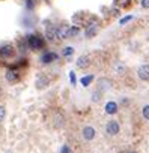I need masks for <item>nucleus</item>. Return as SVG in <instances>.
I'll list each match as a JSON object with an SVG mask.
<instances>
[{
	"mask_svg": "<svg viewBox=\"0 0 149 153\" xmlns=\"http://www.w3.org/2000/svg\"><path fill=\"white\" fill-rule=\"evenodd\" d=\"M26 44L32 51H41L45 47V38H42L38 33H32L26 38Z\"/></svg>",
	"mask_w": 149,
	"mask_h": 153,
	"instance_id": "1",
	"label": "nucleus"
},
{
	"mask_svg": "<svg viewBox=\"0 0 149 153\" xmlns=\"http://www.w3.org/2000/svg\"><path fill=\"white\" fill-rule=\"evenodd\" d=\"M119 132H121V125H119L118 120L107 122V125H106V134L109 137H116V135H119Z\"/></svg>",
	"mask_w": 149,
	"mask_h": 153,
	"instance_id": "2",
	"label": "nucleus"
},
{
	"mask_svg": "<svg viewBox=\"0 0 149 153\" xmlns=\"http://www.w3.org/2000/svg\"><path fill=\"white\" fill-rule=\"evenodd\" d=\"M98 27H100L98 20H97V18H92V20L86 24V29H85V35H86V38H92V36H95L97 32H98Z\"/></svg>",
	"mask_w": 149,
	"mask_h": 153,
	"instance_id": "3",
	"label": "nucleus"
},
{
	"mask_svg": "<svg viewBox=\"0 0 149 153\" xmlns=\"http://www.w3.org/2000/svg\"><path fill=\"white\" fill-rule=\"evenodd\" d=\"M20 76H21V74H20V71H18L17 68H11V69H8V71H6V74H5L6 81H8V83H11V84L18 83V81H20Z\"/></svg>",
	"mask_w": 149,
	"mask_h": 153,
	"instance_id": "4",
	"label": "nucleus"
},
{
	"mask_svg": "<svg viewBox=\"0 0 149 153\" xmlns=\"http://www.w3.org/2000/svg\"><path fill=\"white\" fill-rule=\"evenodd\" d=\"M69 29H71V26H68V24L56 26V38H57V41L68 39L69 38Z\"/></svg>",
	"mask_w": 149,
	"mask_h": 153,
	"instance_id": "5",
	"label": "nucleus"
},
{
	"mask_svg": "<svg viewBox=\"0 0 149 153\" xmlns=\"http://www.w3.org/2000/svg\"><path fill=\"white\" fill-rule=\"evenodd\" d=\"M0 56H2L3 59H11V57H14V56H15V48H14V45H11V44L2 45V47H0Z\"/></svg>",
	"mask_w": 149,
	"mask_h": 153,
	"instance_id": "6",
	"label": "nucleus"
},
{
	"mask_svg": "<svg viewBox=\"0 0 149 153\" xmlns=\"http://www.w3.org/2000/svg\"><path fill=\"white\" fill-rule=\"evenodd\" d=\"M113 87V80H110V78H107V76H103V78H100L98 80V90L100 92H107V90H110Z\"/></svg>",
	"mask_w": 149,
	"mask_h": 153,
	"instance_id": "7",
	"label": "nucleus"
},
{
	"mask_svg": "<svg viewBox=\"0 0 149 153\" xmlns=\"http://www.w3.org/2000/svg\"><path fill=\"white\" fill-rule=\"evenodd\" d=\"M137 76H139V80L148 83L149 81V65H142L137 69Z\"/></svg>",
	"mask_w": 149,
	"mask_h": 153,
	"instance_id": "8",
	"label": "nucleus"
},
{
	"mask_svg": "<svg viewBox=\"0 0 149 153\" xmlns=\"http://www.w3.org/2000/svg\"><path fill=\"white\" fill-rule=\"evenodd\" d=\"M45 41L47 42H56L57 41V38H56V26L48 24L45 27Z\"/></svg>",
	"mask_w": 149,
	"mask_h": 153,
	"instance_id": "9",
	"label": "nucleus"
},
{
	"mask_svg": "<svg viewBox=\"0 0 149 153\" xmlns=\"http://www.w3.org/2000/svg\"><path fill=\"white\" fill-rule=\"evenodd\" d=\"M57 59H59V56H57L56 53H53V51H47V53H44V54L41 56V62H42L44 65L53 63V62H56Z\"/></svg>",
	"mask_w": 149,
	"mask_h": 153,
	"instance_id": "10",
	"label": "nucleus"
},
{
	"mask_svg": "<svg viewBox=\"0 0 149 153\" xmlns=\"http://www.w3.org/2000/svg\"><path fill=\"white\" fill-rule=\"evenodd\" d=\"M76 65H77L79 69H88V68L91 66V57H89V56H80V57L77 59Z\"/></svg>",
	"mask_w": 149,
	"mask_h": 153,
	"instance_id": "11",
	"label": "nucleus"
},
{
	"mask_svg": "<svg viewBox=\"0 0 149 153\" xmlns=\"http://www.w3.org/2000/svg\"><path fill=\"white\" fill-rule=\"evenodd\" d=\"M82 134H83V138H85L86 141H92V140L95 138L97 131H95L92 126H85V128H83V131H82Z\"/></svg>",
	"mask_w": 149,
	"mask_h": 153,
	"instance_id": "12",
	"label": "nucleus"
},
{
	"mask_svg": "<svg viewBox=\"0 0 149 153\" xmlns=\"http://www.w3.org/2000/svg\"><path fill=\"white\" fill-rule=\"evenodd\" d=\"M48 84H50V80H48L47 75H44V74L38 75V78H36V87L38 89H45Z\"/></svg>",
	"mask_w": 149,
	"mask_h": 153,
	"instance_id": "13",
	"label": "nucleus"
},
{
	"mask_svg": "<svg viewBox=\"0 0 149 153\" xmlns=\"http://www.w3.org/2000/svg\"><path fill=\"white\" fill-rule=\"evenodd\" d=\"M119 111V105H118V102H113V101H110V102H107L106 104V113L107 114H116Z\"/></svg>",
	"mask_w": 149,
	"mask_h": 153,
	"instance_id": "14",
	"label": "nucleus"
},
{
	"mask_svg": "<svg viewBox=\"0 0 149 153\" xmlns=\"http://www.w3.org/2000/svg\"><path fill=\"white\" fill-rule=\"evenodd\" d=\"M131 2H133V0H115V5H116V6H119V8L127 9V8H130V6H131Z\"/></svg>",
	"mask_w": 149,
	"mask_h": 153,
	"instance_id": "15",
	"label": "nucleus"
},
{
	"mask_svg": "<svg viewBox=\"0 0 149 153\" xmlns=\"http://www.w3.org/2000/svg\"><path fill=\"white\" fill-rule=\"evenodd\" d=\"M115 71H116V74L124 75V74L127 72V68H125V65H122L121 62H116V65H115Z\"/></svg>",
	"mask_w": 149,
	"mask_h": 153,
	"instance_id": "16",
	"label": "nucleus"
},
{
	"mask_svg": "<svg viewBox=\"0 0 149 153\" xmlns=\"http://www.w3.org/2000/svg\"><path fill=\"white\" fill-rule=\"evenodd\" d=\"M63 122H65V119H63L62 114H56V116H54V126H56V128H62V126L65 125Z\"/></svg>",
	"mask_w": 149,
	"mask_h": 153,
	"instance_id": "17",
	"label": "nucleus"
},
{
	"mask_svg": "<svg viewBox=\"0 0 149 153\" xmlns=\"http://www.w3.org/2000/svg\"><path fill=\"white\" fill-rule=\"evenodd\" d=\"M92 81H94V75H86V76H83V78H82V84H83V87H88Z\"/></svg>",
	"mask_w": 149,
	"mask_h": 153,
	"instance_id": "18",
	"label": "nucleus"
},
{
	"mask_svg": "<svg viewBox=\"0 0 149 153\" xmlns=\"http://www.w3.org/2000/svg\"><path fill=\"white\" fill-rule=\"evenodd\" d=\"M72 54H74V48L72 47H65L63 51H62V56L63 57H71Z\"/></svg>",
	"mask_w": 149,
	"mask_h": 153,
	"instance_id": "19",
	"label": "nucleus"
},
{
	"mask_svg": "<svg viewBox=\"0 0 149 153\" xmlns=\"http://www.w3.org/2000/svg\"><path fill=\"white\" fill-rule=\"evenodd\" d=\"M142 116H143V119H145V120H148V122H149V104H146V105L142 108Z\"/></svg>",
	"mask_w": 149,
	"mask_h": 153,
	"instance_id": "20",
	"label": "nucleus"
},
{
	"mask_svg": "<svg viewBox=\"0 0 149 153\" xmlns=\"http://www.w3.org/2000/svg\"><path fill=\"white\" fill-rule=\"evenodd\" d=\"M79 33H80V29H79L77 26H71V29H69V38L77 36Z\"/></svg>",
	"mask_w": 149,
	"mask_h": 153,
	"instance_id": "21",
	"label": "nucleus"
},
{
	"mask_svg": "<svg viewBox=\"0 0 149 153\" xmlns=\"http://www.w3.org/2000/svg\"><path fill=\"white\" fill-rule=\"evenodd\" d=\"M101 96H103V92L97 90V92H94V95H92V101H94V102H98V101L101 99Z\"/></svg>",
	"mask_w": 149,
	"mask_h": 153,
	"instance_id": "22",
	"label": "nucleus"
},
{
	"mask_svg": "<svg viewBox=\"0 0 149 153\" xmlns=\"http://www.w3.org/2000/svg\"><path fill=\"white\" fill-rule=\"evenodd\" d=\"M26 2H27L26 6H27L29 9H33V8L36 6V2H38V0H26Z\"/></svg>",
	"mask_w": 149,
	"mask_h": 153,
	"instance_id": "23",
	"label": "nucleus"
},
{
	"mask_svg": "<svg viewBox=\"0 0 149 153\" xmlns=\"http://www.w3.org/2000/svg\"><path fill=\"white\" fill-rule=\"evenodd\" d=\"M5 116H6V108L3 105H0V122H3Z\"/></svg>",
	"mask_w": 149,
	"mask_h": 153,
	"instance_id": "24",
	"label": "nucleus"
},
{
	"mask_svg": "<svg viewBox=\"0 0 149 153\" xmlns=\"http://www.w3.org/2000/svg\"><path fill=\"white\" fill-rule=\"evenodd\" d=\"M142 8H145V9H149V0H142Z\"/></svg>",
	"mask_w": 149,
	"mask_h": 153,
	"instance_id": "25",
	"label": "nucleus"
},
{
	"mask_svg": "<svg viewBox=\"0 0 149 153\" xmlns=\"http://www.w3.org/2000/svg\"><path fill=\"white\" fill-rule=\"evenodd\" d=\"M131 20H133V17H125V18H122V20H121L119 23H121V24L124 26L125 23H128V21H131Z\"/></svg>",
	"mask_w": 149,
	"mask_h": 153,
	"instance_id": "26",
	"label": "nucleus"
},
{
	"mask_svg": "<svg viewBox=\"0 0 149 153\" xmlns=\"http://www.w3.org/2000/svg\"><path fill=\"white\" fill-rule=\"evenodd\" d=\"M69 80L72 84H76V75H74V72H69Z\"/></svg>",
	"mask_w": 149,
	"mask_h": 153,
	"instance_id": "27",
	"label": "nucleus"
},
{
	"mask_svg": "<svg viewBox=\"0 0 149 153\" xmlns=\"http://www.w3.org/2000/svg\"><path fill=\"white\" fill-rule=\"evenodd\" d=\"M60 153H71V150H69V147H68V146H63V147H62V150H60Z\"/></svg>",
	"mask_w": 149,
	"mask_h": 153,
	"instance_id": "28",
	"label": "nucleus"
},
{
	"mask_svg": "<svg viewBox=\"0 0 149 153\" xmlns=\"http://www.w3.org/2000/svg\"><path fill=\"white\" fill-rule=\"evenodd\" d=\"M125 153H139V152H137V150H127Z\"/></svg>",
	"mask_w": 149,
	"mask_h": 153,
	"instance_id": "29",
	"label": "nucleus"
},
{
	"mask_svg": "<svg viewBox=\"0 0 149 153\" xmlns=\"http://www.w3.org/2000/svg\"><path fill=\"white\" fill-rule=\"evenodd\" d=\"M0 93H2V87H0Z\"/></svg>",
	"mask_w": 149,
	"mask_h": 153,
	"instance_id": "30",
	"label": "nucleus"
}]
</instances>
